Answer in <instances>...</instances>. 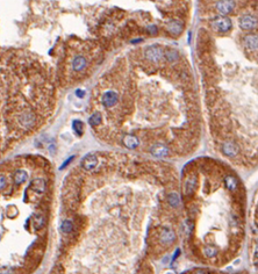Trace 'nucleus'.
<instances>
[{"label": "nucleus", "instance_id": "nucleus-1", "mask_svg": "<svg viewBox=\"0 0 258 274\" xmlns=\"http://www.w3.org/2000/svg\"><path fill=\"white\" fill-rule=\"evenodd\" d=\"M144 56L147 58L149 62L151 63H159L163 57H164V53H163V49L159 45H151V47H148L144 51Z\"/></svg>", "mask_w": 258, "mask_h": 274}, {"label": "nucleus", "instance_id": "nucleus-2", "mask_svg": "<svg viewBox=\"0 0 258 274\" xmlns=\"http://www.w3.org/2000/svg\"><path fill=\"white\" fill-rule=\"evenodd\" d=\"M212 26L215 30L220 31V33H227L232 28V21L227 16H221V18L215 19L212 22Z\"/></svg>", "mask_w": 258, "mask_h": 274}, {"label": "nucleus", "instance_id": "nucleus-3", "mask_svg": "<svg viewBox=\"0 0 258 274\" xmlns=\"http://www.w3.org/2000/svg\"><path fill=\"white\" fill-rule=\"evenodd\" d=\"M234 8H235L234 0H219L216 2V9L222 15H228L229 13H232Z\"/></svg>", "mask_w": 258, "mask_h": 274}, {"label": "nucleus", "instance_id": "nucleus-4", "mask_svg": "<svg viewBox=\"0 0 258 274\" xmlns=\"http://www.w3.org/2000/svg\"><path fill=\"white\" fill-rule=\"evenodd\" d=\"M119 101V95L117 93L114 92V91H108L103 95V99H101V102H103L104 107L106 108H111V107H114Z\"/></svg>", "mask_w": 258, "mask_h": 274}, {"label": "nucleus", "instance_id": "nucleus-5", "mask_svg": "<svg viewBox=\"0 0 258 274\" xmlns=\"http://www.w3.org/2000/svg\"><path fill=\"white\" fill-rule=\"evenodd\" d=\"M35 115L29 111L23 112L19 117V123L21 124V127H23V128H31L35 124Z\"/></svg>", "mask_w": 258, "mask_h": 274}, {"label": "nucleus", "instance_id": "nucleus-6", "mask_svg": "<svg viewBox=\"0 0 258 274\" xmlns=\"http://www.w3.org/2000/svg\"><path fill=\"white\" fill-rule=\"evenodd\" d=\"M240 26L244 30H251L257 26V19L254 15H243L240 19Z\"/></svg>", "mask_w": 258, "mask_h": 274}, {"label": "nucleus", "instance_id": "nucleus-7", "mask_svg": "<svg viewBox=\"0 0 258 274\" xmlns=\"http://www.w3.org/2000/svg\"><path fill=\"white\" fill-rule=\"evenodd\" d=\"M98 165V158L94 155H89L84 157L81 160V167L84 168L85 171H93L94 168Z\"/></svg>", "mask_w": 258, "mask_h": 274}, {"label": "nucleus", "instance_id": "nucleus-8", "mask_svg": "<svg viewBox=\"0 0 258 274\" xmlns=\"http://www.w3.org/2000/svg\"><path fill=\"white\" fill-rule=\"evenodd\" d=\"M160 242L163 244H172L176 240V234H174L173 230L169 229V228H164V229L160 231L159 235Z\"/></svg>", "mask_w": 258, "mask_h": 274}, {"label": "nucleus", "instance_id": "nucleus-9", "mask_svg": "<svg viewBox=\"0 0 258 274\" xmlns=\"http://www.w3.org/2000/svg\"><path fill=\"white\" fill-rule=\"evenodd\" d=\"M222 152L228 157H234L238 153V146L233 142H226L222 146Z\"/></svg>", "mask_w": 258, "mask_h": 274}, {"label": "nucleus", "instance_id": "nucleus-10", "mask_svg": "<svg viewBox=\"0 0 258 274\" xmlns=\"http://www.w3.org/2000/svg\"><path fill=\"white\" fill-rule=\"evenodd\" d=\"M86 64H87L86 58L83 57V56H77L72 62V69H73L75 72H80L86 67Z\"/></svg>", "mask_w": 258, "mask_h": 274}, {"label": "nucleus", "instance_id": "nucleus-11", "mask_svg": "<svg viewBox=\"0 0 258 274\" xmlns=\"http://www.w3.org/2000/svg\"><path fill=\"white\" fill-rule=\"evenodd\" d=\"M30 188L35 193H39V194H42V193H44L45 190V181L43 179H41V178H36L33 180L30 185Z\"/></svg>", "mask_w": 258, "mask_h": 274}, {"label": "nucleus", "instance_id": "nucleus-12", "mask_svg": "<svg viewBox=\"0 0 258 274\" xmlns=\"http://www.w3.org/2000/svg\"><path fill=\"white\" fill-rule=\"evenodd\" d=\"M150 152L156 157H165L169 155V149L163 144H156L150 149Z\"/></svg>", "mask_w": 258, "mask_h": 274}, {"label": "nucleus", "instance_id": "nucleus-13", "mask_svg": "<svg viewBox=\"0 0 258 274\" xmlns=\"http://www.w3.org/2000/svg\"><path fill=\"white\" fill-rule=\"evenodd\" d=\"M168 29L172 35L177 36L182 31V23L178 20H171L168 26Z\"/></svg>", "mask_w": 258, "mask_h": 274}, {"label": "nucleus", "instance_id": "nucleus-14", "mask_svg": "<svg viewBox=\"0 0 258 274\" xmlns=\"http://www.w3.org/2000/svg\"><path fill=\"white\" fill-rule=\"evenodd\" d=\"M123 144H125L126 148L128 149H135L140 145V141H138L137 137L133 136V135H126L123 137Z\"/></svg>", "mask_w": 258, "mask_h": 274}, {"label": "nucleus", "instance_id": "nucleus-15", "mask_svg": "<svg viewBox=\"0 0 258 274\" xmlns=\"http://www.w3.org/2000/svg\"><path fill=\"white\" fill-rule=\"evenodd\" d=\"M14 182L16 184V185H21L23 182L27 181V179H28V174L25 170H16L15 173H14Z\"/></svg>", "mask_w": 258, "mask_h": 274}, {"label": "nucleus", "instance_id": "nucleus-16", "mask_svg": "<svg viewBox=\"0 0 258 274\" xmlns=\"http://www.w3.org/2000/svg\"><path fill=\"white\" fill-rule=\"evenodd\" d=\"M196 184H198V180H196V177H190L186 180V184H185V194H191L193 190L196 188Z\"/></svg>", "mask_w": 258, "mask_h": 274}, {"label": "nucleus", "instance_id": "nucleus-17", "mask_svg": "<svg viewBox=\"0 0 258 274\" xmlns=\"http://www.w3.org/2000/svg\"><path fill=\"white\" fill-rule=\"evenodd\" d=\"M244 43L250 50H255V51H256V49H257V36L256 35L245 36Z\"/></svg>", "mask_w": 258, "mask_h": 274}, {"label": "nucleus", "instance_id": "nucleus-18", "mask_svg": "<svg viewBox=\"0 0 258 274\" xmlns=\"http://www.w3.org/2000/svg\"><path fill=\"white\" fill-rule=\"evenodd\" d=\"M224 185L227 187L229 190H236L237 188V180H236L235 177H233V176H227V177L224 178Z\"/></svg>", "mask_w": 258, "mask_h": 274}, {"label": "nucleus", "instance_id": "nucleus-19", "mask_svg": "<svg viewBox=\"0 0 258 274\" xmlns=\"http://www.w3.org/2000/svg\"><path fill=\"white\" fill-rule=\"evenodd\" d=\"M168 201H169L170 206L173 208H177L180 206V198L177 193H170L169 196H168Z\"/></svg>", "mask_w": 258, "mask_h": 274}, {"label": "nucleus", "instance_id": "nucleus-20", "mask_svg": "<svg viewBox=\"0 0 258 274\" xmlns=\"http://www.w3.org/2000/svg\"><path fill=\"white\" fill-rule=\"evenodd\" d=\"M89 123L91 127H98L99 124L101 123V114L100 113H94L91 115V117L89 119Z\"/></svg>", "mask_w": 258, "mask_h": 274}, {"label": "nucleus", "instance_id": "nucleus-21", "mask_svg": "<svg viewBox=\"0 0 258 274\" xmlns=\"http://www.w3.org/2000/svg\"><path fill=\"white\" fill-rule=\"evenodd\" d=\"M61 230L64 234H70L73 230V223L70 220H64L62 222V224H61Z\"/></svg>", "mask_w": 258, "mask_h": 274}, {"label": "nucleus", "instance_id": "nucleus-22", "mask_svg": "<svg viewBox=\"0 0 258 274\" xmlns=\"http://www.w3.org/2000/svg\"><path fill=\"white\" fill-rule=\"evenodd\" d=\"M204 253L207 258H214L218 253V249L215 246H212V245H207L205 249H204Z\"/></svg>", "mask_w": 258, "mask_h": 274}, {"label": "nucleus", "instance_id": "nucleus-23", "mask_svg": "<svg viewBox=\"0 0 258 274\" xmlns=\"http://www.w3.org/2000/svg\"><path fill=\"white\" fill-rule=\"evenodd\" d=\"M72 128L75 130V133L78 135V136H81L83 135V128H84V124L81 121L79 120H76V121H73V123H72Z\"/></svg>", "mask_w": 258, "mask_h": 274}, {"label": "nucleus", "instance_id": "nucleus-24", "mask_svg": "<svg viewBox=\"0 0 258 274\" xmlns=\"http://www.w3.org/2000/svg\"><path fill=\"white\" fill-rule=\"evenodd\" d=\"M43 226H44V218L41 216V215H36L35 221H34V226H35V229L39 230Z\"/></svg>", "mask_w": 258, "mask_h": 274}, {"label": "nucleus", "instance_id": "nucleus-25", "mask_svg": "<svg viewBox=\"0 0 258 274\" xmlns=\"http://www.w3.org/2000/svg\"><path fill=\"white\" fill-rule=\"evenodd\" d=\"M166 59L169 61V62H177L178 61V53H176V51H168L166 53H164Z\"/></svg>", "mask_w": 258, "mask_h": 274}, {"label": "nucleus", "instance_id": "nucleus-26", "mask_svg": "<svg viewBox=\"0 0 258 274\" xmlns=\"http://www.w3.org/2000/svg\"><path fill=\"white\" fill-rule=\"evenodd\" d=\"M6 186H7V179L4 174H0V190H5Z\"/></svg>", "mask_w": 258, "mask_h": 274}, {"label": "nucleus", "instance_id": "nucleus-27", "mask_svg": "<svg viewBox=\"0 0 258 274\" xmlns=\"http://www.w3.org/2000/svg\"><path fill=\"white\" fill-rule=\"evenodd\" d=\"M148 31H149L151 35H156V34H157V28H156V26H149L148 27Z\"/></svg>", "mask_w": 258, "mask_h": 274}, {"label": "nucleus", "instance_id": "nucleus-28", "mask_svg": "<svg viewBox=\"0 0 258 274\" xmlns=\"http://www.w3.org/2000/svg\"><path fill=\"white\" fill-rule=\"evenodd\" d=\"M72 159H73V156H71V157H70V158H69V159H67V162H65V163L63 164L62 166H61V168H59V170H63V168H64V167H67V165H69V164L71 163V160H72Z\"/></svg>", "mask_w": 258, "mask_h": 274}, {"label": "nucleus", "instance_id": "nucleus-29", "mask_svg": "<svg viewBox=\"0 0 258 274\" xmlns=\"http://www.w3.org/2000/svg\"><path fill=\"white\" fill-rule=\"evenodd\" d=\"M84 94H85V93H84V91H83V89H77V91H76V95L78 98H83V97H84Z\"/></svg>", "mask_w": 258, "mask_h": 274}, {"label": "nucleus", "instance_id": "nucleus-30", "mask_svg": "<svg viewBox=\"0 0 258 274\" xmlns=\"http://www.w3.org/2000/svg\"><path fill=\"white\" fill-rule=\"evenodd\" d=\"M179 254H180V250H176V252H174V254H173V258H172V261H174L176 260V259H177V257L179 256Z\"/></svg>", "mask_w": 258, "mask_h": 274}, {"label": "nucleus", "instance_id": "nucleus-31", "mask_svg": "<svg viewBox=\"0 0 258 274\" xmlns=\"http://www.w3.org/2000/svg\"><path fill=\"white\" fill-rule=\"evenodd\" d=\"M194 274H207V273H205L204 271H196V272H194Z\"/></svg>", "mask_w": 258, "mask_h": 274}]
</instances>
